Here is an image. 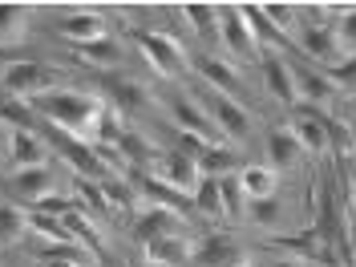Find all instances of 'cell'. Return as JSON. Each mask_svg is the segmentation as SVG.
<instances>
[{
  "label": "cell",
  "mask_w": 356,
  "mask_h": 267,
  "mask_svg": "<svg viewBox=\"0 0 356 267\" xmlns=\"http://www.w3.org/2000/svg\"><path fill=\"white\" fill-rule=\"evenodd\" d=\"M219 41L227 44V53L235 57V61H259L264 53V41L255 37V29L251 21L243 17V8L239 4H219Z\"/></svg>",
  "instance_id": "3957f363"
},
{
  "label": "cell",
  "mask_w": 356,
  "mask_h": 267,
  "mask_svg": "<svg viewBox=\"0 0 356 267\" xmlns=\"http://www.w3.org/2000/svg\"><path fill=\"white\" fill-rule=\"evenodd\" d=\"M304 53H308L312 61H320V65L336 69L344 57H340V44H336V29L332 24H308L304 29Z\"/></svg>",
  "instance_id": "7c38bea8"
},
{
  "label": "cell",
  "mask_w": 356,
  "mask_h": 267,
  "mask_svg": "<svg viewBox=\"0 0 356 267\" xmlns=\"http://www.w3.org/2000/svg\"><path fill=\"white\" fill-rule=\"evenodd\" d=\"M178 13L186 17V24L199 33L202 41H215L219 37V4H182Z\"/></svg>",
  "instance_id": "ffe728a7"
},
{
  "label": "cell",
  "mask_w": 356,
  "mask_h": 267,
  "mask_svg": "<svg viewBox=\"0 0 356 267\" xmlns=\"http://www.w3.org/2000/svg\"><path fill=\"white\" fill-rule=\"evenodd\" d=\"M191 199H195V207H199L202 215H211V219H219V215H222V186H219V178H202L199 191H195Z\"/></svg>",
  "instance_id": "f546056e"
},
{
  "label": "cell",
  "mask_w": 356,
  "mask_h": 267,
  "mask_svg": "<svg viewBox=\"0 0 356 267\" xmlns=\"http://www.w3.org/2000/svg\"><path fill=\"white\" fill-rule=\"evenodd\" d=\"M199 106L207 110V118L215 122V130L222 134V142H243L247 134H251V118H247V110L235 97H227L219 89H202Z\"/></svg>",
  "instance_id": "277c9868"
},
{
  "label": "cell",
  "mask_w": 356,
  "mask_h": 267,
  "mask_svg": "<svg viewBox=\"0 0 356 267\" xmlns=\"http://www.w3.org/2000/svg\"><path fill=\"white\" fill-rule=\"evenodd\" d=\"M37 110L53 126H61L73 142H86V146H97L102 142V122L110 113L97 97H89V93H57V89L44 93L41 102H37Z\"/></svg>",
  "instance_id": "6da1fadb"
},
{
  "label": "cell",
  "mask_w": 356,
  "mask_h": 267,
  "mask_svg": "<svg viewBox=\"0 0 356 267\" xmlns=\"http://www.w3.org/2000/svg\"><path fill=\"white\" fill-rule=\"evenodd\" d=\"M166 110L175 118L178 134H191V138H202V142H211V146H227L222 142V134L215 130V122L207 118V110L199 106V97H191V93H178L166 102Z\"/></svg>",
  "instance_id": "5b68a950"
},
{
  "label": "cell",
  "mask_w": 356,
  "mask_h": 267,
  "mask_svg": "<svg viewBox=\"0 0 356 267\" xmlns=\"http://www.w3.org/2000/svg\"><path fill=\"white\" fill-rule=\"evenodd\" d=\"M251 267H308L300 255H288V251H267V255H251Z\"/></svg>",
  "instance_id": "836d02e7"
},
{
  "label": "cell",
  "mask_w": 356,
  "mask_h": 267,
  "mask_svg": "<svg viewBox=\"0 0 356 267\" xmlns=\"http://www.w3.org/2000/svg\"><path fill=\"white\" fill-rule=\"evenodd\" d=\"M191 255H195V243L182 239V235H166V239L146 243V264H154V267H186Z\"/></svg>",
  "instance_id": "4fadbf2b"
},
{
  "label": "cell",
  "mask_w": 356,
  "mask_h": 267,
  "mask_svg": "<svg viewBox=\"0 0 356 267\" xmlns=\"http://www.w3.org/2000/svg\"><path fill=\"white\" fill-rule=\"evenodd\" d=\"M264 8V21L271 24V33L280 37V41H288L291 37V29H296V4H259Z\"/></svg>",
  "instance_id": "83f0119b"
},
{
  "label": "cell",
  "mask_w": 356,
  "mask_h": 267,
  "mask_svg": "<svg viewBox=\"0 0 356 267\" xmlns=\"http://www.w3.org/2000/svg\"><path fill=\"white\" fill-rule=\"evenodd\" d=\"M259 65H264V86L267 93L280 102V106H296V81H291V65L284 57H275V53H264L259 57Z\"/></svg>",
  "instance_id": "8fae6325"
},
{
  "label": "cell",
  "mask_w": 356,
  "mask_h": 267,
  "mask_svg": "<svg viewBox=\"0 0 356 267\" xmlns=\"http://www.w3.org/2000/svg\"><path fill=\"white\" fill-rule=\"evenodd\" d=\"M191 264H199V267H231L235 264V247L227 243V239H202V243H195Z\"/></svg>",
  "instance_id": "44dd1931"
},
{
  "label": "cell",
  "mask_w": 356,
  "mask_h": 267,
  "mask_svg": "<svg viewBox=\"0 0 356 267\" xmlns=\"http://www.w3.org/2000/svg\"><path fill=\"white\" fill-rule=\"evenodd\" d=\"M348 202H353V215H356V178H353V191H348Z\"/></svg>",
  "instance_id": "f35d334b"
},
{
  "label": "cell",
  "mask_w": 356,
  "mask_h": 267,
  "mask_svg": "<svg viewBox=\"0 0 356 267\" xmlns=\"http://www.w3.org/2000/svg\"><path fill=\"white\" fill-rule=\"evenodd\" d=\"M24 24H29V8L24 4H0V44L21 41Z\"/></svg>",
  "instance_id": "d4e9b609"
},
{
  "label": "cell",
  "mask_w": 356,
  "mask_h": 267,
  "mask_svg": "<svg viewBox=\"0 0 356 267\" xmlns=\"http://www.w3.org/2000/svg\"><path fill=\"white\" fill-rule=\"evenodd\" d=\"M138 267H154V264H138Z\"/></svg>",
  "instance_id": "ab89813d"
},
{
  "label": "cell",
  "mask_w": 356,
  "mask_h": 267,
  "mask_svg": "<svg viewBox=\"0 0 356 267\" xmlns=\"http://www.w3.org/2000/svg\"><path fill=\"white\" fill-rule=\"evenodd\" d=\"M65 158H69V166H73V170H81L86 178H97V182H102V175H106V166H102L97 150H93V146H86V142H69Z\"/></svg>",
  "instance_id": "603a6c76"
},
{
  "label": "cell",
  "mask_w": 356,
  "mask_h": 267,
  "mask_svg": "<svg viewBox=\"0 0 356 267\" xmlns=\"http://www.w3.org/2000/svg\"><path fill=\"white\" fill-rule=\"evenodd\" d=\"M41 264L44 267H86V264H77V259H65V255H41Z\"/></svg>",
  "instance_id": "8d00e7d4"
},
{
  "label": "cell",
  "mask_w": 356,
  "mask_h": 267,
  "mask_svg": "<svg viewBox=\"0 0 356 267\" xmlns=\"http://www.w3.org/2000/svg\"><path fill=\"white\" fill-rule=\"evenodd\" d=\"M8 186H13V195L29 207H41L44 199H53L57 195V182L49 175V166H29V170H13L8 178Z\"/></svg>",
  "instance_id": "9c48e42d"
},
{
  "label": "cell",
  "mask_w": 356,
  "mask_h": 267,
  "mask_svg": "<svg viewBox=\"0 0 356 267\" xmlns=\"http://www.w3.org/2000/svg\"><path fill=\"white\" fill-rule=\"evenodd\" d=\"M29 222H33V215H29L24 207H17V202H0V247L21 243L24 235H29Z\"/></svg>",
  "instance_id": "d6986e66"
},
{
  "label": "cell",
  "mask_w": 356,
  "mask_h": 267,
  "mask_svg": "<svg viewBox=\"0 0 356 267\" xmlns=\"http://www.w3.org/2000/svg\"><path fill=\"white\" fill-rule=\"evenodd\" d=\"M13 134H17V126H8V122L0 118V162L13 154Z\"/></svg>",
  "instance_id": "e575fe53"
},
{
  "label": "cell",
  "mask_w": 356,
  "mask_h": 267,
  "mask_svg": "<svg viewBox=\"0 0 356 267\" xmlns=\"http://www.w3.org/2000/svg\"><path fill=\"white\" fill-rule=\"evenodd\" d=\"M300 158H304V150H300V142H296L291 126H284V130H271V134H267V166H271L275 175L291 170V166H296Z\"/></svg>",
  "instance_id": "5bb4252c"
},
{
  "label": "cell",
  "mask_w": 356,
  "mask_h": 267,
  "mask_svg": "<svg viewBox=\"0 0 356 267\" xmlns=\"http://www.w3.org/2000/svg\"><path fill=\"white\" fill-rule=\"evenodd\" d=\"M113 97H118V106H122V113H134L138 106H142V89L134 86L130 77L113 81Z\"/></svg>",
  "instance_id": "d6a6232c"
},
{
  "label": "cell",
  "mask_w": 356,
  "mask_h": 267,
  "mask_svg": "<svg viewBox=\"0 0 356 267\" xmlns=\"http://www.w3.org/2000/svg\"><path fill=\"white\" fill-rule=\"evenodd\" d=\"M199 69H202V77L211 81V89H219V93H227V97H235V89H239V73H235V65H227V61H219V57H207Z\"/></svg>",
  "instance_id": "7402d4cb"
},
{
  "label": "cell",
  "mask_w": 356,
  "mask_h": 267,
  "mask_svg": "<svg viewBox=\"0 0 356 267\" xmlns=\"http://www.w3.org/2000/svg\"><path fill=\"white\" fill-rule=\"evenodd\" d=\"M154 178L162 182V186H170L175 195H182V199H191L195 191H199V182H202V175H199V162L191 154H166L162 162H158V170H154Z\"/></svg>",
  "instance_id": "52a82bcc"
},
{
  "label": "cell",
  "mask_w": 356,
  "mask_h": 267,
  "mask_svg": "<svg viewBox=\"0 0 356 267\" xmlns=\"http://www.w3.org/2000/svg\"><path fill=\"white\" fill-rule=\"evenodd\" d=\"M239 178V186H243L247 202H259V199H275V191H280V175L264 166V162H255V166H243V170H235Z\"/></svg>",
  "instance_id": "9a60e30c"
},
{
  "label": "cell",
  "mask_w": 356,
  "mask_h": 267,
  "mask_svg": "<svg viewBox=\"0 0 356 267\" xmlns=\"http://www.w3.org/2000/svg\"><path fill=\"white\" fill-rule=\"evenodd\" d=\"M61 37L73 44H93V41H106L110 37V29H106V17H97L93 8H77V13H69L61 17Z\"/></svg>",
  "instance_id": "30bf717a"
},
{
  "label": "cell",
  "mask_w": 356,
  "mask_h": 267,
  "mask_svg": "<svg viewBox=\"0 0 356 267\" xmlns=\"http://www.w3.org/2000/svg\"><path fill=\"white\" fill-rule=\"evenodd\" d=\"M0 86L17 102H41L57 86V69H49L44 61H8L0 69Z\"/></svg>",
  "instance_id": "7a4b0ae2"
},
{
  "label": "cell",
  "mask_w": 356,
  "mask_h": 267,
  "mask_svg": "<svg viewBox=\"0 0 356 267\" xmlns=\"http://www.w3.org/2000/svg\"><path fill=\"white\" fill-rule=\"evenodd\" d=\"M348 118L356 122V93H348Z\"/></svg>",
  "instance_id": "74e56055"
},
{
  "label": "cell",
  "mask_w": 356,
  "mask_h": 267,
  "mask_svg": "<svg viewBox=\"0 0 356 267\" xmlns=\"http://www.w3.org/2000/svg\"><path fill=\"white\" fill-rule=\"evenodd\" d=\"M77 57L81 61H89V65H102L110 69L122 61V44L113 41V37H106V41H93V44H77Z\"/></svg>",
  "instance_id": "484cf974"
},
{
  "label": "cell",
  "mask_w": 356,
  "mask_h": 267,
  "mask_svg": "<svg viewBox=\"0 0 356 267\" xmlns=\"http://www.w3.org/2000/svg\"><path fill=\"white\" fill-rule=\"evenodd\" d=\"M344 243H348V264L356 267V215H348V231H344Z\"/></svg>",
  "instance_id": "d590c367"
},
{
  "label": "cell",
  "mask_w": 356,
  "mask_h": 267,
  "mask_svg": "<svg viewBox=\"0 0 356 267\" xmlns=\"http://www.w3.org/2000/svg\"><path fill=\"white\" fill-rule=\"evenodd\" d=\"M195 162H199V175L202 178H227V175H231V166H235L227 146H207Z\"/></svg>",
  "instance_id": "4316f807"
},
{
  "label": "cell",
  "mask_w": 356,
  "mask_h": 267,
  "mask_svg": "<svg viewBox=\"0 0 356 267\" xmlns=\"http://www.w3.org/2000/svg\"><path fill=\"white\" fill-rule=\"evenodd\" d=\"M8 162H13L17 170H29V166H49V146H44L33 130H17V134H13V154H8Z\"/></svg>",
  "instance_id": "e0dca14e"
},
{
  "label": "cell",
  "mask_w": 356,
  "mask_h": 267,
  "mask_svg": "<svg viewBox=\"0 0 356 267\" xmlns=\"http://www.w3.org/2000/svg\"><path fill=\"white\" fill-rule=\"evenodd\" d=\"M138 239L142 243H154V239H166V235H178V219L175 211H166V207H150L142 219H138Z\"/></svg>",
  "instance_id": "ac0fdd59"
},
{
  "label": "cell",
  "mask_w": 356,
  "mask_h": 267,
  "mask_svg": "<svg viewBox=\"0 0 356 267\" xmlns=\"http://www.w3.org/2000/svg\"><path fill=\"white\" fill-rule=\"evenodd\" d=\"M219 186H222V219L239 222L243 219V207H247V195H243V186H239V178L227 175V178H219Z\"/></svg>",
  "instance_id": "f1b7e54d"
},
{
  "label": "cell",
  "mask_w": 356,
  "mask_h": 267,
  "mask_svg": "<svg viewBox=\"0 0 356 267\" xmlns=\"http://www.w3.org/2000/svg\"><path fill=\"white\" fill-rule=\"evenodd\" d=\"M336 13H340V21H336L332 29H336L340 57H344V61H353V57H356V4H340Z\"/></svg>",
  "instance_id": "cb8c5ba5"
},
{
  "label": "cell",
  "mask_w": 356,
  "mask_h": 267,
  "mask_svg": "<svg viewBox=\"0 0 356 267\" xmlns=\"http://www.w3.org/2000/svg\"><path fill=\"white\" fill-rule=\"evenodd\" d=\"M29 231H37V235L53 239V243H73V235L65 231V222H61V219H49V215H33Z\"/></svg>",
  "instance_id": "1f68e13d"
},
{
  "label": "cell",
  "mask_w": 356,
  "mask_h": 267,
  "mask_svg": "<svg viewBox=\"0 0 356 267\" xmlns=\"http://www.w3.org/2000/svg\"><path fill=\"white\" fill-rule=\"evenodd\" d=\"M251 219L264 231H284V207H280V199H259L251 202Z\"/></svg>",
  "instance_id": "4dcf8cb0"
},
{
  "label": "cell",
  "mask_w": 356,
  "mask_h": 267,
  "mask_svg": "<svg viewBox=\"0 0 356 267\" xmlns=\"http://www.w3.org/2000/svg\"><path fill=\"white\" fill-rule=\"evenodd\" d=\"M138 49H142V57L154 65V73L162 77H175L186 69V53H182V44L175 37H166V33H138Z\"/></svg>",
  "instance_id": "8992f818"
},
{
  "label": "cell",
  "mask_w": 356,
  "mask_h": 267,
  "mask_svg": "<svg viewBox=\"0 0 356 267\" xmlns=\"http://www.w3.org/2000/svg\"><path fill=\"white\" fill-rule=\"evenodd\" d=\"M291 134H296V142H300L304 154H324V150H328V126H324V118H316L312 110L296 113Z\"/></svg>",
  "instance_id": "2e32d148"
},
{
  "label": "cell",
  "mask_w": 356,
  "mask_h": 267,
  "mask_svg": "<svg viewBox=\"0 0 356 267\" xmlns=\"http://www.w3.org/2000/svg\"><path fill=\"white\" fill-rule=\"evenodd\" d=\"M291 81H296V106H308V110H328L336 102V86L328 81V73H316V69L291 65Z\"/></svg>",
  "instance_id": "ba28073f"
}]
</instances>
